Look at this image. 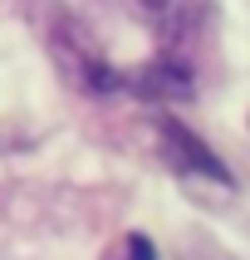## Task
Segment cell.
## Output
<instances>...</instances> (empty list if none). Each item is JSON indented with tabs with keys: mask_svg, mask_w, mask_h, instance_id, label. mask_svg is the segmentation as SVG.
<instances>
[{
	"mask_svg": "<svg viewBox=\"0 0 250 260\" xmlns=\"http://www.w3.org/2000/svg\"><path fill=\"white\" fill-rule=\"evenodd\" d=\"M157 147H162V162H167L176 177H206V182H216V187H231V172L221 167V157L196 133H187L176 118H157Z\"/></svg>",
	"mask_w": 250,
	"mask_h": 260,
	"instance_id": "cell-1",
	"label": "cell"
},
{
	"mask_svg": "<svg viewBox=\"0 0 250 260\" xmlns=\"http://www.w3.org/2000/svg\"><path fill=\"white\" fill-rule=\"evenodd\" d=\"M137 88L157 93V99H187L191 93V74L182 69V64H172V59H157L152 69L137 74Z\"/></svg>",
	"mask_w": 250,
	"mask_h": 260,
	"instance_id": "cell-2",
	"label": "cell"
},
{
	"mask_svg": "<svg viewBox=\"0 0 250 260\" xmlns=\"http://www.w3.org/2000/svg\"><path fill=\"white\" fill-rule=\"evenodd\" d=\"M128 260H157V246H152L147 236L132 231V236H128Z\"/></svg>",
	"mask_w": 250,
	"mask_h": 260,
	"instance_id": "cell-3",
	"label": "cell"
}]
</instances>
